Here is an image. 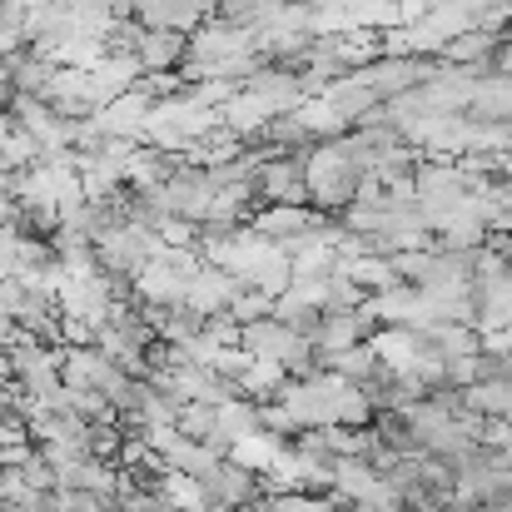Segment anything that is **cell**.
I'll return each instance as SVG.
<instances>
[{"mask_svg":"<svg viewBox=\"0 0 512 512\" xmlns=\"http://www.w3.org/2000/svg\"><path fill=\"white\" fill-rule=\"evenodd\" d=\"M363 179L368 174L353 165V155L343 150V135L339 140H324V145H314L309 155H304V184H309V204L319 209V214H329V209H348L358 194H363Z\"/></svg>","mask_w":512,"mask_h":512,"instance_id":"1","label":"cell"},{"mask_svg":"<svg viewBox=\"0 0 512 512\" xmlns=\"http://www.w3.org/2000/svg\"><path fill=\"white\" fill-rule=\"evenodd\" d=\"M468 120H478V125H503V120H512V80L508 75H483V80H478L473 105H468Z\"/></svg>","mask_w":512,"mask_h":512,"instance_id":"2","label":"cell"},{"mask_svg":"<svg viewBox=\"0 0 512 512\" xmlns=\"http://www.w3.org/2000/svg\"><path fill=\"white\" fill-rule=\"evenodd\" d=\"M493 75H508L512 80V30L503 35V45H498V55H493Z\"/></svg>","mask_w":512,"mask_h":512,"instance_id":"3","label":"cell"}]
</instances>
